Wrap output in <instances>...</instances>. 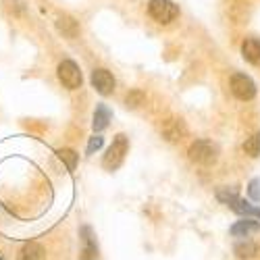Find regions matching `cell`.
<instances>
[{"label":"cell","mask_w":260,"mask_h":260,"mask_svg":"<svg viewBox=\"0 0 260 260\" xmlns=\"http://www.w3.org/2000/svg\"><path fill=\"white\" fill-rule=\"evenodd\" d=\"M216 198H219L223 204H227L231 210H235L237 214L246 216V219H260V208L242 200L233 189H219L216 191Z\"/></svg>","instance_id":"cell-1"},{"label":"cell","mask_w":260,"mask_h":260,"mask_svg":"<svg viewBox=\"0 0 260 260\" xmlns=\"http://www.w3.org/2000/svg\"><path fill=\"white\" fill-rule=\"evenodd\" d=\"M187 154L198 165H212V162H216V158H219V146L210 140H196L189 146Z\"/></svg>","instance_id":"cell-2"},{"label":"cell","mask_w":260,"mask_h":260,"mask_svg":"<svg viewBox=\"0 0 260 260\" xmlns=\"http://www.w3.org/2000/svg\"><path fill=\"white\" fill-rule=\"evenodd\" d=\"M127 150H129V140H127V136H123V134L115 136L113 146L108 148V150H106V154H104L102 167H104V169H108V171L119 169V167L123 165V160H125Z\"/></svg>","instance_id":"cell-3"},{"label":"cell","mask_w":260,"mask_h":260,"mask_svg":"<svg viewBox=\"0 0 260 260\" xmlns=\"http://www.w3.org/2000/svg\"><path fill=\"white\" fill-rule=\"evenodd\" d=\"M148 13L154 21L158 23H171L173 19L179 15V9L175 3H171V0H150L148 3Z\"/></svg>","instance_id":"cell-4"},{"label":"cell","mask_w":260,"mask_h":260,"mask_svg":"<svg viewBox=\"0 0 260 260\" xmlns=\"http://www.w3.org/2000/svg\"><path fill=\"white\" fill-rule=\"evenodd\" d=\"M56 75H58L60 83L64 85V88H69V90H77V88H81V83H83V77H81L79 67H77L73 60H69V58L62 60L58 64Z\"/></svg>","instance_id":"cell-5"},{"label":"cell","mask_w":260,"mask_h":260,"mask_svg":"<svg viewBox=\"0 0 260 260\" xmlns=\"http://www.w3.org/2000/svg\"><path fill=\"white\" fill-rule=\"evenodd\" d=\"M231 92L240 100H252L256 96V83L252 81V77L244 73H235L231 77Z\"/></svg>","instance_id":"cell-6"},{"label":"cell","mask_w":260,"mask_h":260,"mask_svg":"<svg viewBox=\"0 0 260 260\" xmlns=\"http://www.w3.org/2000/svg\"><path fill=\"white\" fill-rule=\"evenodd\" d=\"M92 85L96 88L98 94L111 96L115 92V77H113L111 71H106V69H94L92 71Z\"/></svg>","instance_id":"cell-7"},{"label":"cell","mask_w":260,"mask_h":260,"mask_svg":"<svg viewBox=\"0 0 260 260\" xmlns=\"http://www.w3.org/2000/svg\"><path fill=\"white\" fill-rule=\"evenodd\" d=\"M160 129H162V136L167 138V142H171V144H177L187 136V127L181 119H167Z\"/></svg>","instance_id":"cell-8"},{"label":"cell","mask_w":260,"mask_h":260,"mask_svg":"<svg viewBox=\"0 0 260 260\" xmlns=\"http://www.w3.org/2000/svg\"><path fill=\"white\" fill-rule=\"evenodd\" d=\"M81 242H83V250H81V260H96L98 254V246L92 235L90 227H81Z\"/></svg>","instance_id":"cell-9"},{"label":"cell","mask_w":260,"mask_h":260,"mask_svg":"<svg viewBox=\"0 0 260 260\" xmlns=\"http://www.w3.org/2000/svg\"><path fill=\"white\" fill-rule=\"evenodd\" d=\"M56 27H58V31L64 38H69V40L77 38V34H79V23H77L73 17H69V15H60L56 19Z\"/></svg>","instance_id":"cell-10"},{"label":"cell","mask_w":260,"mask_h":260,"mask_svg":"<svg viewBox=\"0 0 260 260\" xmlns=\"http://www.w3.org/2000/svg\"><path fill=\"white\" fill-rule=\"evenodd\" d=\"M260 229V223L254 221V219H242V221H237L235 225H231V235L233 237H248L250 233H256Z\"/></svg>","instance_id":"cell-11"},{"label":"cell","mask_w":260,"mask_h":260,"mask_svg":"<svg viewBox=\"0 0 260 260\" xmlns=\"http://www.w3.org/2000/svg\"><path fill=\"white\" fill-rule=\"evenodd\" d=\"M242 54L248 62L252 64H260V42L254 38H248L242 44Z\"/></svg>","instance_id":"cell-12"},{"label":"cell","mask_w":260,"mask_h":260,"mask_svg":"<svg viewBox=\"0 0 260 260\" xmlns=\"http://www.w3.org/2000/svg\"><path fill=\"white\" fill-rule=\"evenodd\" d=\"M111 111L106 108V104H98L96 106V113H94V121H92V127L94 132H104V129L108 127V123H111Z\"/></svg>","instance_id":"cell-13"},{"label":"cell","mask_w":260,"mask_h":260,"mask_svg":"<svg viewBox=\"0 0 260 260\" xmlns=\"http://www.w3.org/2000/svg\"><path fill=\"white\" fill-rule=\"evenodd\" d=\"M17 260H46V250L42 248L40 244L31 242V244H27L23 250L19 252Z\"/></svg>","instance_id":"cell-14"},{"label":"cell","mask_w":260,"mask_h":260,"mask_svg":"<svg viewBox=\"0 0 260 260\" xmlns=\"http://www.w3.org/2000/svg\"><path fill=\"white\" fill-rule=\"evenodd\" d=\"M233 252L237 254V258H254L258 254V246L254 242H250V240H240L235 244Z\"/></svg>","instance_id":"cell-15"},{"label":"cell","mask_w":260,"mask_h":260,"mask_svg":"<svg viewBox=\"0 0 260 260\" xmlns=\"http://www.w3.org/2000/svg\"><path fill=\"white\" fill-rule=\"evenodd\" d=\"M244 152L252 158H256L260 154V134H256V136H252L244 142Z\"/></svg>","instance_id":"cell-16"},{"label":"cell","mask_w":260,"mask_h":260,"mask_svg":"<svg viewBox=\"0 0 260 260\" xmlns=\"http://www.w3.org/2000/svg\"><path fill=\"white\" fill-rule=\"evenodd\" d=\"M58 158L67 165V169L69 171H75V167H77V154L73 152L71 148H62V150H58Z\"/></svg>","instance_id":"cell-17"},{"label":"cell","mask_w":260,"mask_h":260,"mask_svg":"<svg viewBox=\"0 0 260 260\" xmlns=\"http://www.w3.org/2000/svg\"><path fill=\"white\" fill-rule=\"evenodd\" d=\"M144 100H146L144 92H140V90H132V92L127 94V98H125V106H127V108H138L140 104H144Z\"/></svg>","instance_id":"cell-18"},{"label":"cell","mask_w":260,"mask_h":260,"mask_svg":"<svg viewBox=\"0 0 260 260\" xmlns=\"http://www.w3.org/2000/svg\"><path fill=\"white\" fill-rule=\"evenodd\" d=\"M102 144H104V138H102V136H94V138H90L88 148H85V154H94V152H98V150L102 148Z\"/></svg>","instance_id":"cell-19"},{"label":"cell","mask_w":260,"mask_h":260,"mask_svg":"<svg viewBox=\"0 0 260 260\" xmlns=\"http://www.w3.org/2000/svg\"><path fill=\"white\" fill-rule=\"evenodd\" d=\"M248 193L254 202H260V179H252L248 185Z\"/></svg>","instance_id":"cell-20"}]
</instances>
